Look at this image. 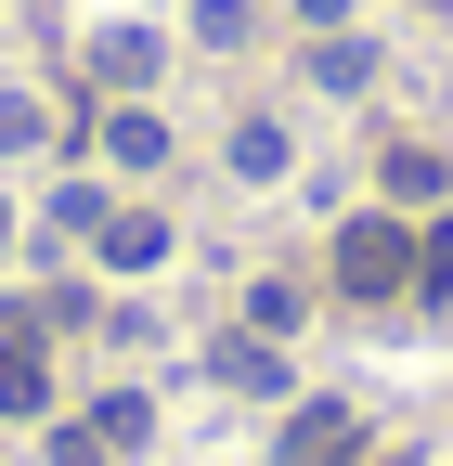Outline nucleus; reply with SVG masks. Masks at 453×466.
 Returning <instances> with one entry per match:
<instances>
[{
	"mask_svg": "<svg viewBox=\"0 0 453 466\" xmlns=\"http://www.w3.org/2000/svg\"><path fill=\"white\" fill-rule=\"evenodd\" d=\"M337 285H350V299H402L415 285V233L402 220H350L337 233Z\"/></svg>",
	"mask_w": 453,
	"mask_h": 466,
	"instance_id": "nucleus-1",
	"label": "nucleus"
},
{
	"mask_svg": "<svg viewBox=\"0 0 453 466\" xmlns=\"http://www.w3.org/2000/svg\"><path fill=\"white\" fill-rule=\"evenodd\" d=\"M350 441H363V415H350V401H311V415H298L286 441H272V466H337Z\"/></svg>",
	"mask_w": 453,
	"mask_h": 466,
	"instance_id": "nucleus-2",
	"label": "nucleus"
},
{
	"mask_svg": "<svg viewBox=\"0 0 453 466\" xmlns=\"http://www.w3.org/2000/svg\"><path fill=\"white\" fill-rule=\"evenodd\" d=\"M52 401V376H39V350L26 337H0V415H39Z\"/></svg>",
	"mask_w": 453,
	"mask_h": 466,
	"instance_id": "nucleus-3",
	"label": "nucleus"
},
{
	"mask_svg": "<svg viewBox=\"0 0 453 466\" xmlns=\"http://www.w3.org/2000/svg\"><path fill=\"white\" fill-rule=\"evenodd\" d=\"M104 259H117V272H156L168 233H156V220H104Z\"/></svg>",
	"mask_w": 453,
	"mask_h": 466,
	"instance_id": "nucleus-4",
	"label": "nucleus"
},
{
	"mask_svg": "<svg viewBox=\"0 0 453 466\" xmlns=\"http://www.w3.org/2000/svg\"><path fill=\"white\" fill-rule=\"evenodd\" d=\"M104 156H117V168H156L168 130H156V116H104Z\"/></svg>",
	"mask_w": 453,
	"mask_h": 466,
	"instance_id": "nucleus-5",
	"label": "nucleus"
},
{
	"mask_svg": "<svg viewBox=\"0 0 453 466\" xmlns=\"http://www.w3.org/2000/svg\"><path fill=\"white\" fill-rule=\"evenodd\" d=\"M234 168H247V182H272V168H286V130H272V116H247V130H234Z\"/></svg>",
	"mask_w": 453,
	"mask_h": 466,
	"instance_id": "nucleus-6",
	"label": "nucleus"
},
{
	"mask_svg": "<svg viewBox=\"0 0 453 466\" xmlns=\"http://www.w3.org/2000/svg\"><path fill=\"white\" fill-rule=\"evenodd\" d=\"M91 66H104V78H117V91H130V78L156 66V39H143V26H117V39H104V52H91Z\"/></svg>",
	"mask_w": 453,
	"mask_h": 466,
	"instance_id": "nucleus-7",
	"label": "nucleus"
},
{
	"mask_svg": "<svg viewBox=\"0 0 453 466\" xmlns=\"http://www.w3.org/2000/svg\"><path fill=\"white\" fill-rule=\"evenodd\" d=\"M415 285H428V299L453 285V220H440V233H415Z\"/></svg>",
	"mask_w": 453,
	"mask_h": 466,
	"instance_id": "nucleus-8",
	"label": "nucleus"
},
{
	"mask_svg": "<svg viewBox=\"0 0 453 466\" xmlns=\"http://www.w3.org/2000/svg\"><path fill=\"white\" fill-rule=\"evenodd\" d=\"M52 466H104V441L91 428H52Z\"/></svg>",
	"mask_w": 453,
	"mask_h": 466,
	"instance_id": "nucleus-9",
	"label": "nucleus"
},
{
	"mask_svg": "<svg viewBox=\"0 0 453 466\" xmlns=\"http://www.w3.org/2000/svg\"><path fill=\"white\" fill-rule=\"evenodd\" d=\"M298 14H311V26H337V14H350V0H298Z\"/></svg>",
	"mask_w": 453,
	"mask_h": 466,
	"instance_id": "nucleus-10",
	"label": "nucleus"
}]
</instances>
